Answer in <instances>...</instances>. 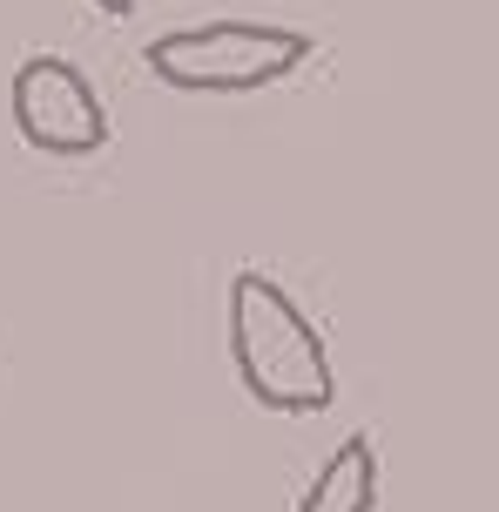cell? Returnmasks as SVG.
<instances>
[{
  "mask_svg": "<svg viewBox=\"0 0 499 512\" xmlns=\"http://www.w3.org/2000/svg\"><path fill=\"white\" fill-rule=\"evenodd\" d=\"M317 54V41L304 27L284 21H203V27H176L156 34L142 48V68L162 88H183V95H257L277 88L284 75H297Z\"/></svg>",
  "mask_w": 499,
  "mask_h": 512,
  "instance_id": "obj_2",
  "label": "cell"
},
{
  "mask_svg": "<svg viewBox=\"0 0 499 512\" xmlns=\"http://www.w3.org/2000/svg\"><path fill=\"white\" fill-rule=\"evenodd\" d=\"M297 512H378V445H371V432H351L331 445V459L317 465Z\"/></svg>",
  "mask_w": 499,
  "mask_h": 512,
  "instance_id": "obj_4",
  "label": "cell"
},
{
  "mask_svg": "<svg viewBox=\"0 0 499 512\" xmlns=\"http://www.w3.org/2000/svg\"><path fill=\"white\" fill-rule=\"evenodd\" d=\"M7 108H14L21 142L41 155H95L115 135L102 88L81 75L75 61H61V54H27L21 68H14Z\"/></svg>",
  "mask_w": 499,
  "mask_h": 512,
  "instance_id": "obj_3",
  "label": "cell"
},
{
  "mask_svg": "<svg viewBox=\"0 0 499 512\" xmlns=\"http://www.w3.org/2000/svg\"><path fill=\"white\" fill-rule=\"evenodd\" d=\"M88 7H102V14H115V21H122V14H129L135 0H88Z\"/></svg>",
  "mask_w": 499,
  "mask_h": 512,
  "instance_id": "obj_5",
  "label": "cell"
},
{
  "mask_svg": "<svg viewBox=\"0 0 499 512\" xmlns=\"http://www.w3.org/2000/svg\"><path fill=\"white\" fill-rule=\"evenodd\" d=\"M230 364H237L243 391L263 411H284V418H311L338 398L324 331L297 310V297L284 283L263 277V270L230 277Z\"/></svg>",
  "mask_w": 499,
  "mask_h": 512,
  "instance_id": "obj_1",
  "label": "cell"
}]
</instances>
